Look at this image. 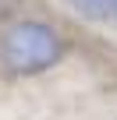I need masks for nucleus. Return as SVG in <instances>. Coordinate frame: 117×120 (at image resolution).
Returning a JSON list of instances; mask_svg holds the SVG:
<instances>
[{"label":"nucleus","mask_w":117,"mask_h":120,"mask_svg":"<svg viewBox=\"0 0 117 120\" xmlns=\"http://www.w3.org/2000/svg\"><path fill=\"white\" fill-rule=\"evenodd\" d=\"M113 11H117V4H113Z\"/></svg>","instance_id":"3"},{"label":"nucleus","mask_w":117,"mask_h":120,"mask_svg":"<svg viewBox=\"0 0 117 120\" xmlns=\"http://www.w3.org/2000/svg\"><path fill=\"white\" fill-rule=\"evenodd\" d=\"M0 53L14 74H43L64 56V39L46 21H18L7 28Z\"/></svg>","instance_id":"1"},{"label":"nucleus","mask_w":117,"mask_h":120,"mask_svg":"<svg viewBox=\"0 0 117 120\" xmlns=\"http://www.w3.org/2000/svg\"><path fill=\"white\" fill-rule=\"evenodd\" d=\"M113 4L117 0H71V7L82 18H89V21H106L113 14Z\"/></svg>","instance_id":"2"}]
</instances>
